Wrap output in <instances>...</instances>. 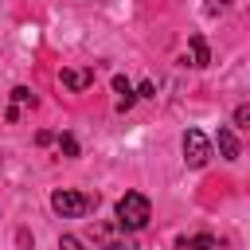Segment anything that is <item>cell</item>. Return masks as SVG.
Masks as SVG:
<instances>
[{
	"instance_id": "6da1fadb",
	"label": "cell",
	"mask_w": 250,
	"mask_h": 250,
	"mask_svg": "<svg viewBox=\"0 0 250 250\" xmlns=\"http://www.w3.org/2000/svg\"><path fill=\"white\" fill-rule=\"evenodd\" d=\"M148 219H152V203L141 191H125L117 199V227L121 230H145Z\"/></svg>"
},
{
	"instance_id": "7a4b0ae2",
	"label": "cell",
	"mask_w": 250,
	"mask_h": 250,
	"mask_svg": "<svg viewBox=\"0 0 250 250\" xmlns=\"http://www.w3.org/2000/svg\"><path fill=\"white\" fill-rule=\"evenodd\" d=\"M94 207H98V195H86V191L59 188V191L51 195V211L62 215V219H78V215H86V211H94Z\"/></svg>"
},
{
	"instance_id": "3957f363",
	"label": "cell",
	"mask_w": 250,
	"mask_h": 250,
	"mask_svg": "<svg viewBox=\"0 0 250 250\" xmlns=\"http://www.w3.org/2000/svg\"><path fill=\"white\" fill-rule=\"evenodd\" d=\"M207 160H211V141L199 129H188L184 133V164L188 168H203Z\"/></svg>"
},
{
	"instance_id": "277c9868",
	"label": "cell",
	"mask_w": 250,
	"mask_h": 250,
	"mask_svg": "<svg viewBox=\"0 0 250 250\" xmlns=\"http://www.w3.org/2000/svg\"><path fill=\"white\" fill-rule=\"evenodd\" d=\"M59 82H62L66 90L82 94V90H90V86H94V66H62Z\"/></svg>"
},
{
	"instance_id": "5b68a950",
	"label": "cell",
	"mask_w": 250,
	"mask_h": 250,
	"mask_svg": "<svg viewBox=\"0 0 250 250\" xmlns=\"http://www.w3.org/2000/svg\"><path fill=\"white\" fill-rule=\"evenodd\" d=\"M215 145H219V156L223 160H238V137H234V129L230 125H219V137H215Z\"/></svg>"
},
{
	"instance_id": "8992f818",
	"label": "cell",
	"mask_w": 250,
	"mask_h": 250,
	"mask_svg": "<svg viewBox=\"0 0 250 250\" xmlns=\"http://www.w3.org/2000/svg\"><path fill=\"white\" fill-rule=\"evenodd\" d=\"M188 51H191V66H207V62H211L203 35H188Z\"/></svg>"
},
{
	"instance_id": "52a82bcc",
	"label": "cell",
	"mask_w": 250,
	"mask_h": 250,
	"mask_svg": "<svg viewBox=\"0 0 250 250\" xmlns=\"http://www.w3.org/2000/svg\"><path fill=\"white\" fill-rule=\"evenodd\" d=\"M113 90L121 94V98H117V109H129L137 94H133V86H129V78H125V74H113Z\"/></svg>"
},
{
	"instance_id": "ba28073f",
	"label": "cell",
	"mask_w": 250,
	"mask_h": 250,
	"mask_svg": "<svg viewBox=\"0 0 250 250\" xmlns=\"http://www.w3.org/2000/svg\"><path fill=\"white\" fill-rule=\"evenodd\" d=\"M180 246H184V250H215L219 242H215V234H191V238L184 234V238H180Z\"/></svg>"
},
{
	"instance_id": "9c48e42d",
	"label": "cell",
	"mask_w": 250,
	"mask_h": 250,
	"mask_svg": "<svg viewBox=\"0 0 250 250\" xmlns=\"http://www.w3.org/2000/svg\"><path fill=\"white\" fill-rule=\"evenodd\" d=\"M12 102H16V105H35V94H31L27 86H16V90H12Z\"/></svg>"
},
{
	"instance_id": "30bf717a",
	"label": "cell",
	"mask_w": 250,
	"mask_h": 250,
	"mask_svg": "<svg viewBox=\"0 0 250 250\" xmlns=\"http://www.w3.org/2000/svg\"><path fill=\"white\" fill-rule=\"evenodd\" d=\"M59 148H62V156H78V141H74L70 133H62V137H59Z\"/></svg>"
},
{
	"instance_id": "8fae6325",
	"label": "cell",
	"mask_w": 250,
	"mask_h": 250,
	"mask_svg": "<svg viewBox=\"0 0 250 250\" xmlns=\"http://www.w3.org/2000/svg\"><path fill=\"white\" fill-rule=\"evenodd\" d=\"M59 250H86V246H82V238H74V234H62V238H59Z\"/></svg>"
},
{
	"instance_id": "7c38bea8",
	"label": "cell",
	"mask_w": 250,
	"mask_h": 250,
	"mask_svg": "<svg viewBox=\"0 0 250 250\" xmlns=\"http://www.w3.org/2000/svg\"><path fill=\"white\" fill-rule=\"evenodd\" d=\"M234 125H238V129L250 125V105H238V109H234Z\"/></svg>"
},
{
	"instance_id": "4fadbf2b",
	"label": "cell",
	"mask_w": 250,
	"mask_h": 250,
	"mask_svg": "<svg viewBox=\"0 0 250 250\" xmlns=\"http://www.w3.org/2000/svg\"><path fill=\"white\" fill-rule=\"evenodd\" d=\"M137 98H156V86H152V82H141V86H137Z\"/></svg>"
}]
</instances>
